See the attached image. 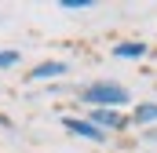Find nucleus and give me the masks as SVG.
I'll return each instance as SVG.
<instances>
[{"mask_svg": "<svg viewBox=\"0 0 157 153\" xmlns=\"http://www.w3.org/2000/svg\"><path fill=\"white\" fill-rule=\"evenodd\" d=\"M91 124H95V128H102V131H110V128H113V131H121L128 120H124V113H121V110H95V113H91Z\"/></svg>", "mask_w": 157, "mask_h": 153, "instance_id": "nucleus-3", "label": "nucleus"}, {"mask_svg": "<svg viewBox=\"0 0 157 153\" xmlns=\"http://www.w3.org/2000/svg\"><path fill=\"white\" fill-rule=\"evenodd\" d=\"M113 55H117V58H143V55H146V44L128 40V44H117V47H113Z\"/></svg>", "mask_w": 157, "mask_h": 153, "instance_id": "nucleus-5", "label": "nucleus"}, {"mask_svg": "<svg viewBox=\"0 0 157 153\" xmlns=\"http://www.w3.org/2000/svg\"><path fill=\"white\" fill-rule=\"evenodd\" d=\"M62 128H66V131H73V135H80V139H91V142H102V139H106V131H102V128H95L91 120H80V117H66V120H62Z\"/></svg>", "mask_w": 157, "mask_h": 153, "instance_id": "nucleus-2", "label": "nucleus"}, {"mask_svg": "<svg viewBox=\"0 0 157 153\" xmlns=\"http://www.w3.org/2000/svg\"><path fill=\"white\" fill-rule=\"evenodd\" d=\"M157 120V102H143L135 106V124H154Z\"/></svg>", "mask_w": 157, "mask_h": 153, "instance_id": "nucleus-6", "label": "nucleus"}, {"mask_svg": "<svg viewBox=\"0 0 157 153\" xmlns=\"http://www.w3.org/2000/svg\"><path fill=\"white\" fill-rule=\"evenodd\" d=\"M62 7H66V11H88L91 0H62Z\"/></svg>", "mask_w": 157, "mask_h": 153, "instance_id": "nucleus-8", "label": "nucleus"}, {"mask_svg": "<svg viewBox=\"0 0 157 153\" xmlns=\"http://www.w3.org/2000/svg\"><path fill=\"white\" fill-rule=\"evenodd\" d=\"M18 51H0V69H7V66H18Z\"/></svg>", "mask_w": 157, "mask_h": 153, "instance_id": "nucleus-7", "label": "nucleus"}, {"mask_svg": "<svg viewBox=\"0 0 157 153\" xmlns=\"http://www.w3.org/2000/svg\"><path fill=\"white\" fill-rule=\"evenodd\" d=\"M66 69H70L66 62H40L29 69V80H51V76H62Z\"/></svg>", "mask_w": 157, "mask_h": 153, "instance_id": "nucleus-4", "label": "nucleus"}, {"mask_svg": "<svg viewBox=\"0 0 157 153\" xmlns=\"http://www.w3.org/2000/svg\"><path fill=\"white\" fill-rule=\"evenodd\" d=\"M128 88L121 84H110V80H95L80 91V102L84 106H95V110H117V106H128Z\"/></svg>", "mask_w": 157, "mask_h": 153, "instance_id": "nucleus-1", "label": "nucleus"}, {"mask_svg": "<svg viewBox=\"0 0 157 153\" xmlns=\"http://www.w3.org/2000/svg\"><path fill=\"white\" fill-rule=\"evenodd\" d=\"M154 139H157V135H154Z\"/></svg>", "mask_w": 157, "mask_h": 153, "instance_id": "nucleus-9", "label": "nucleus"}]
</instances>
